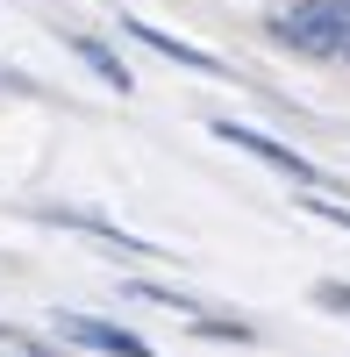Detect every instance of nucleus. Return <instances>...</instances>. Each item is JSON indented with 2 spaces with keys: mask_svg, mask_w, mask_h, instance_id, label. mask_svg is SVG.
Here are the masks:
<instances>
[{
  "mask_svg": "<svg viewBox=\"0 0 350 357\" xmlns=\"http://www.w3.org/2000/svg\"><path fill=\"white\" fill-rule=\"evenodd\" d=\"M129 36H136V43H151L158 57H172V65H193V72H222V57L193 50V43H179V36H165V29H151V22H129Z\"/></svg>",
  "mask_w": 350,
  "mask_h": 357,
  "instance_id": "obj_4",
  "label": "nucleus"
},
{
  "mask_svg": "<svg viewBox=\"0 0 350 357\" xmlns=\"http://www.w3.org/2000/svg\"><path fill=\"white\" fill-rule=\"evenodd\" d=\"M215 136L229 143V151H250L257 165H272V172H286V178H314V165H307L300 151H286V143H272V136H257V129H243V122H215Z\"/></svg>",
  "mask_w": 350,
  "mask_h": 357,
  "instance_id": "obj_3",
  "label": "nucleus"
},
{
  "mask_svg": "<svg viewBox=\"0 0 350 357\" xmlns=\"http://www.w3.org/2000/svg\"><path fill=\"white\" fill-rule=\"evenodd\" d=\"M272 36L300 57H329V65H350V0H300L272 22Z\"/></svg>",
  "mask_w": 350,
  "mask_h": 357,
  "instance_id": "obj_1",
  "label": "nucleus"
},
{
  "mask_svg": "<svg viewBox=\"0 0 350 357\" xmlns=\"http://www.w3.org/2000/svg\"><path fill=\"white\" fill-rule=\"evenodd\" d=\"M50 321H57V336H72L79 350H100V357H158L143 336L114 329V321H93V314H50Z\"/></svg>",
  "mask_w": 350,
  "mask_h": 357,
  "instance_id": "obj_2",
  "label": "nucleus"
},
{
  "mask_svg": "<svg viewBox=\"0 0 350 357\" xmlns=\"http://www.w3.org/2000/svg\"><path fill=\"white\" fill-rule=\"evenodd\" d=\"M72 50H79L86 65H93V72H100V79L114 86V93H129V86H136V79H129V65H122V57H114L107 43H93V36H72Z\"/></svg>",
  "mask_w": 350,
  "mask_h": 357,
  "instance_id": "obj_5",
  "label": "nucleus"
},
{
  "mask_svg": "<svg viewBox=\"0 0 350 357\" xmlns=\"http://www.w3.org/2000/svg\"><path fill=\"white\" fill-rule=\"evenodd\" d=\"M314 207V215H322V222H336V229H350V207H336V200H307Z\"/></svg>",
  "mask_w": 350,
  "mask_h": 357,
  "instance_id": "obj_7",
  "label": "nucleus"
},
{
  "mask_svg": "<svg viewBox=\"0 0 350 357\" xmlns=\"http://www.w3.org/2000/svg\"><path fill=\"white\" fill-rule=\"evenodd\" d=\"M314 307H329V314H350V286L322 279V286H314Z\"/></svg>",
  "mask_w": 350,
  "mask_h": 357,
  "instance_id": "obj_6",
  "label": "nucleus"
}]
</instances>
